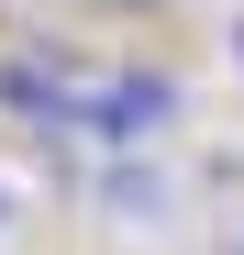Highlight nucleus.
Here are the masks:
<instances>
[{
  "mask_svg": "<svg viewBox=\"0 0 244 255\" xmlns=\"http://www.w3.org/2000/svg\"><path fill=\"white\" fill-rule=\"evenodd\" d=\"M233 67H244V33H233Z\"/></svg>",
  "mask_w": 244,
  "mask_h": 255,
  "instance_id": "nucleus-1",
  "label": "nucleus"
}]
</instances>
